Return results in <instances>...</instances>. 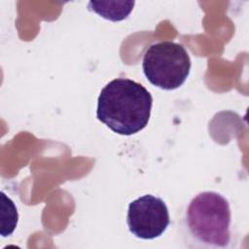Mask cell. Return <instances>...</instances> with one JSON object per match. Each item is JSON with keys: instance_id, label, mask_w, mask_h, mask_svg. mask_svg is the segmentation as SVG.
Returning <instances> with one entry per match:
<instances>
[{"instance_id": "cell-1", "label": "cell", "mask_w": 249, "mask_h": 249, "mask_svg": "<svg viewBox=\"0 0 249 249\" xmlns=\"http://www.w3.org/2000/svg\"><path fill=\"white\" fill-rule=\"evenodd\" d=\"M153 105L151 93L141 84L126 78L109 82L97 98V119L121 135H132L149 122Z\"/></svg>"}, {"instance_id": "cell-2", "label": "cell", "mask_w": 249, "mask_h": 249, "mask_svg": "<svg viewBox=\"0 0 249 249\" xmlns=\"http://www.w3.org/2000/svg\"><path fill=\"white\" fill-rule=\"evenodd\" d=\"M229 201L216 192H202L189 203L186 223L193 238L203 246L225 248L231 240Z\"/></svg>"}, {"instance_id": "cell-3", "label": "cell", "mask_w": 249, "mask_h": 249, "mask_svg": "<svg viewBox=\"0 0 249 249\" xmlns=\"http://www.w3.org/2000/svg\"><path fill=\"white\" fill-rule=\"evenodd\" d=\"M148 81L162 89L171 90L181 87L191 70V59L185 48L172 41L151 45L142 62Z\"/></svg>"}, {"instance_id": "cell-4", "label": "cell", "mask_w": 249, "mask_h": 249, "mask_svg": "<svg viewBox=\"0 0 249 249\" xmlns=\"http://www.w3.org/2000/svg\"><path fill=\"white\" fill-rule=\"evenodd\" d=\"M126 223L129 231L141 239H154L167 229L170 219L165 202L153 195L142 196L128 205Z\"/></svg>"}, {"instance_id": "cell-5", "label": "cell", "mask_w": 249, "mask_h": 249, "mask_svg": "<svg viewBox=\"0 0 249 249\" xmlns=\"http://www.w3.org/2000/svg\"><path fill=\"white\" fill-rule=\"evenodd\" d=\"M133 6L134 1H90L88 7L106 19L120 21L128 17Z\"/></svg>"}]
</instances>
